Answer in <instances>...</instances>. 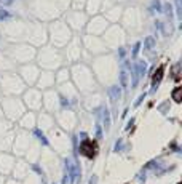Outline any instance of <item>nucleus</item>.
I'll list each match as a JSON object with an SVG mask.
<instances>
[{
    "label": "nucleus",
    "instance_id": "obj_4",
    "mask_svg": "<svg viewBox=\"0 0 182 184\" xmlns=\"http://www.w3.org/2000/svg\"><path fill=\"white\" fill-rule=\"evenodd\" d=\"M180 91H182L180 87H177L174 91H172V99H174L176 103H179V101H180Z\"/></svg>",
    "mask_w": 182,
    "mask_h": 184
},
{
    "label": "nucleus",
    "instance_id": "obj_3",
    "mask_svg": "<svg viewBox=\"0 0 182 184\" xmlns=\"http://www.w3.org/2000/svg\"><path fill=\"white\" fill-rule=\"evenodd\" d=\"M163 71H165V67L163 66H160L157 71H155V75H153V87H157L158 83H160V80H161V77H163Z\"/></svg>",
    "mask_w": 182,
    "mask_h": 184
},
{
    "label": "nucleus",
    "instance_id": "obj_1",
    "mask_svg": "<svg viewBox=\"0 0 182 184\" xmlns=\"http://www.w3.org/2000/svg\"><path fill=\"white\" fill-rule=\"evenodd\" d=\"M80 152L85 154L86 157L93 159L94 154H96V144H94L93 141H90V139H85V141L82 143V146H80Z\"/></svg>",
    "mask_w": 182,
    "mask_h": 184
},
{
    "label": "nucleus",
    "instance_id": "obj_6",
    "mask_svg": "<svg viewBox=\"0 0 182 184\" xmlns=\"http://www.w3.org/2000/svg\"><path fill=\"white\" fill-rule=\"evenodd\" d=\"M90 184H98V178L93 176V178H91V181H90Z\"/></svg>",
    "mask_w": 182,
    "mask_h": 184
},
{
    "label": "nucleus",
    "instance_id": "obj_5",
    "mask_svg": "<svg viewBox=\"0 0 182 184\" xmlns=\"http://www.w3.org/2000/svg\"><path fill=\"white\" fill-rule=\"evenodd\" d=\"M35 135H37V136H38V139H40V141H42V143H43V144H45V146H46V144H48V141H46V138H45V136H43V135H42V133H40V130H35Z\"/></svg>",
    "mask_w": 182,
    "mask_h": 184
},
{
    "label": "nucleus",
    "instance_id": "obj_2",
    "mask_svg": "<svg viewBox=\"0 0 182 184\" xmlns=\"http://www.w3.org/2000/svg\"><path fill=\"white\" fill-rule=\"evenodd\" d=\"M66 163H67V167H69L70 179H72L74 182H75V181H78V178H80V170H78V167H77L75 163H70V160H67Z\"/></svg>",
    "mask_w": 182,
    "mask_h": 184
}]
</instances>
